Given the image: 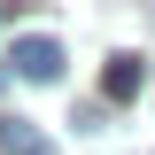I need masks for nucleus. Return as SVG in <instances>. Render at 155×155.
Segmentation results:
<instances>
[{
    "mask_svg": "<svg viewBox=\"0 0 155 155\" xmlns=\"http://www.w3.org/2000/svg\"><path fill=\"white\" fill-rule=\"evenodd\" d=\"M8 62H16V78H31V85H54V78H62V39H47V31H23Z\"/></svg>",
    "mask_w": 155,
    "mask_h": 155,
    "instance_id": "f257e3e1",
    "label": "nucleus"
},
{
    "mask_svg": "<svg viewBox=\"0 0 155 155\" xmlns=\"http://www.w3.org/2000/svg\"><path fill=\"white\" fill-rule=\"evenodd\" d=\"M140 85H147V62H140V54H109V70H101V101H132Z\"/></svg>",
    "mask_w": 155,
    "mask_h": 155,
    "instance_id": "f03ea898",
    "label": "nucleus"
},
{
    "mask_svg": "<svg viewBox=\"0 0 155 155\" xmlns=\"http://www.w3.org/2000/svg\"><path fill=\"white\" fill-rule=\"evenodd\" d=\"M0 147H8V155H54V140L39 132L31 116H0Z\"/></svg>",
    "mask_w": 155,
    "mask_h": 155,
    "instance_id": "7ed1b4c3",
    "label": "nucleus"
}]
</instances>
